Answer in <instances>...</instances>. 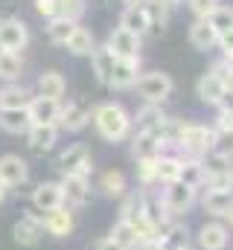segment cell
Wrapping results in <instances>:
<instances>
[{
    "label": "cell",
    "mask_w": 233,
    "mask_h": 250,
    "mask_svg": "<svg viewBox=\"0 0 233 250\" xmlns=\"http://www.w3.org/2000/svg\"><path fill=\"white\" fill-rule=\"evenodd\" d=\"M88 59H91L93 73H96V82H99V84H108V76H111V67H114L111 50H108L105 44H99V47H93V53H91Z\"/></svg>",
    "instance_id": "1f68e13d"
},
{
    "label": "cell",
    "mask_w": 233,
    "mask_h": 250,
    "mask_svg": "<svg viewBox=\"0 0 233 250\" xmlns=\"http://www.w3.org/2000/svg\"><path fill=\"white\" fill-rule=\"evenodd\" d=\"M186 6H189V12L195 15V21H204V18H210V15L222 6V0H186Z\"/></svg>",
    "instance_id": "ab89813d"
},
{
    "label": "cell",
    "mask_w": 233,
    "mask_h": 250,
    "mask_svg": "<svg viewBox=\"0 0 233 250\" xmlns=\"http://www.w3.org/2000/svg\"><path fill=\"white\" fill-rule=\"evenodd\" d=\"M21 76H23V59L15 53H0V82L12 84L21 82Z\"/></svg>",
    "instance_id": "8d00e7d4"
},
{
    "label": "cell",
    "mask_w": 233,
    "mask_h": 250,
    "mask_svg": "<svg viewBox=\"0 0 233 250\" xmlns=\"http://www.w3.org/2000/svg\"><path fill=\"white\" fill-rule=\"evenodd\" d=\"M64 93H67V79H64L58 70H47V73L38 76V82H35V96H47V99L61 102Z\"/></svg>",
    "instance_id": "603a6c76"
},
{
    "label": "cell",
    "mask_w": 233,
    "mask_h": 250,
    "mask_svg": "<svg viewBox=\"0 0 233 250\" xmlns=\"http://www.w3.org/2000/svg\"><path fill=\"white\" fill-rule=\"evenodd\" d=\"M32 90L23 87L21 82H12V84H3L0 87V108H26L32 102Z\"/></svg>",
    "instance_id": "f1b7e54d"
},
{
    "label": "cell",
    "mask_w": 233,
    "mask_h": 250,
    "mask_svg": "<svg viewBox=\"0 0 233 250\" xmlns=\"http://www.w3.org/2000/svg\"><path fill=\"white\" fill-rule=\"evenodd\" d=\"M140 79V59H114L111 67V76H108V84L111 90H131Z\"/></svg>",
    "instance_id": "7c38bea8"
},
{
    "label": "cell",
    "mask_w": 233,
    "mask_h": 250,
    "mask_svg": "<svg viewBox=\"0 0 233 250\" xmlns=\"http://www.w3.org/2000/svg\"><path fill=\"white\" fill-rule=\"evenodd\" d=\"M58 134H61L58 125H32L23 137H26V146L32 151H50V148H56Z\"/></svg>",
    "instance_id": "cb8c5ba5"
},
{
    "label": "cell",
    "mask_w": 233,
    "mask_h": 250,
    "mask_svg": "<svg viewBox=\"0 0 233 250\" xmlns=\"http://www.w3.org/2000/svg\"><path fill=\"white\" fill-rule=\"evenodd\" d=\"M76 26H79V21L67 18V15H58L53 21H47V38H50L53 44H58V47H64L67 38L76 32Z\"/></svg>",
    "instance_id": "4dcf8cb0"
},
{
    "label": "cell",
    "mask_w": 233,
    "mask_h": 250,
    "mask_svg": "<svg viewBox=\"0 0 233 250\" xmlns=\"http://www.w3.org/2000/svg\"><path fill=\"white\" fill-rule=\"evenodd\" d=\"M216 148V128L213 125H198V123H184L181 128V137H178V146H175V154L178 157H192V160H201L207 151Z\"/></svg>",
    "instance_id": "7a4b0ae2"
},
{
    "label": "cell",
    "mask_w": 233,
    "mask_h": 250,
    "mask_svg": "<svg viewBox=\"0 0 233 250\" xmlns=\"http://www.w3.org/2000/svg\"><path fill=\"white\" fill-rule=\"evenodd\" d=\"M222 82H225V90L228 93H233V62H228V59H222V62H216L213 67H210Z\"/></svg>",
    "instance_id": "60d3db41"
},
{
    "label": "cell",
    "mask_w": 233,
    "mask_h": 250,
    "mask_svg": "<svg viewBox=\"0 0 233 250\" xmlns=\"http://www.w3.org/2000/svg\"><path fill=\"white\" fill-rule=\"evenodd\" d=\"M195 96L204 102V105H219L222 102V96H225V82L213 73V70H207V73H201V79L195 82Z\"/></svg>",
    "instance_id": "44dd1931"
},
{
    "label": "cell",
    "mask_w": 233,
    "mask_h": 250,
    "mask_svg": "<svg viewBox=\"0 0 233 250\" xmlns=\"http://www.w3.org/2000/svg\"><path fill=\"white\" fill-rule=\"evenodd\" d=\"M58 166H61V175H76V178H88L93 175V157H91V148L85 143H73L67 146L61 154H58Z\"/></svg>",
    "instance_id": "8992f818"
},
{
    "label": "cell",
    "mask_w": 233,
    "mask_h": 250,
    "mask_svg": "<svg viewBox=\"0 0 233 250\" xmlns=\"http://www.w3.org/2000/svg\"><path fill=\"white\" fill-rule=\"evenodd\" d=\"M155 175H158V187H169V184H178L181 178V157L178 154H161L155 160Z\"/></svg>",
    "instance_id": "4316f807"
},
{
    "label": "cell",
    "mask_w": 233,
    "mask_h": 250,
    "mask_svg": "<svg viewBox=\"0 0 233 250\" xmlns=\"http://www.w3.org/2000/svg\"><path fill=\"white\" fill-rule=\"evenodd\" d=\"M108 236L114 239L119 248H125V250H134L137 245H140L134 224H131V221H125V218H116V224L111 227V233H108Z\"/></svg>",
    "instance_id": "d590c367"
},
{
    "label": "cell",
    "mask_w": 233,
    "mask_h": 250,
    "mask_svg": "<svg viewBox=\"0 0 233 250\" xmlns=\"http://www.w3.org/2000/svg\"><path fill=\"white\" fill-rule=\"evenodd\" d=\"M29 128H32V120H29L26 108H0V131L21 137Z\"/></svg>",
    "instance_id": "d4e9b609"
},
{
    "label": "cell",
    "mask_w": 233,
    "mask_h": 250,
    "mask_svg": "<svg viewBox=\"0 0 233 250\" xmlns=\"http://www.w3.org/2000/svg\"><path fill=\"white\" fill-rule=\"evenodd\" d=\"M158 160V157H155ZM155 160H140L137 163V178L143 189H155L158 187V175H155Z\"/></svg>",
    "instance_id": "f35d334b"
},
{
    "label": "cell",
    "mask_w": 233,
    "mask_h": 250,
    "mask_svg": "<svg viewBox=\"0 0 233 250\" xmlns=\"http://www.w3.org/2000/svg\"><path fill=\"white\" fill-rule=\"evenodd\" d=\"M91 111L93 108H88L85 102H67V105H61V117H58V128L61 131H70V134H79V131H85L88 125H91Z\"/></svg>",
    "instance_id": "2e32d148"
},
{
    "label": "cell",
    "mask_w": 233,
    "mask_h": 250,
    "mask_svg": "<svg viewBox=\"0 0 233 250\" xmlns=\"http://www.w3.org/2000/svg\"><path fill=\"white\" fill-rule=\"evenodd\" d=\"M6 198H9V189L3 187V181H0V207L6 204Z\"/></svg>",
    "instance_id": "f907efd6"
},
{
    "label": "cell",
    "mask_w": 233,
    "mask_h": 250,
    "mask_svg": "<svg viewBox=\"0 0 233 250\" xmlns=\"http://www.w3.org/2000/svg\"><path fill=\"white\" fill-rule=\"evenodd\" d=\"M29 44V26L21 18H3L0 21V53L21 56Z\"/></svg>",
    "instance_id": "52a82bcc"
},
{
    "label": "cell",
    "mask_w": 233,
    "mask_h": 250,
    "mask_svg": "<svg viewBox=\"0 0 233 250\" xmlns=\"http://www.w3.org/2000/svg\"><path fill=\"white\" fill-rule=\"evenodd\" d=\"M58 187H61V195H64V207H70V209H82L91 201V181L88 178L61 175Z\"/></svg>",
    "instance_id": "4fadbf2b"
},
{
    "label": "cell",
    "mask_w": 233,
    "mask_h": 250,
    "mask_svg": "<svg viewBox=\"0 0 233 250\" xmlns=\"http://www.w3.org/2000/svg\"><path fill=\"white\" fill-rule=\"evenodd\" d=\"M0 181H3V187L9 192L23 187L29 181V163L21 154H3L0 157Z\"/></svg>",
    "instance_id": "30bf717a"
},
{
    "label": "cell",
    "mask_w": 233,
    "mask_h": 250,
    "mask_svg": "<svg viewBox=\"0 0 233 250\" xmlns=\"http://www.w3.org/2000/svg\"><path fill=\"white\" fill-rule=\"evenodd\" d=\"M231 250H233V248H231Z\"/></svg>",
    "instance_id": "11a10c76"
},
{
    "label": "cell",
    "mask_w": 233,
    "mask_h": 250,
    "mask_svg": "<svg viewBox=\"0 0 233 250\" xmlns=\"http://www.w3.org/2000/svg\"><path fill=\"white\" fill-rule=\"evenodd\" d=\"M216 151L233 157V131H216Z\"/></svg>",
    "instance_id": "ee69618b"
},
{
    "label": "cell",
    "mask_w": 233,
    "mask_h": 250,
    "mask_svg": "<svg viewBox=\"0 0 233 250\" xmlns=\"http://www.w3.org/2000/svg\"><path fill=\"white\" fill-rule=\"evenodd\" d=\"M201 166L207 175V189H233V157L213 148L201 157Z\"/></svg>",
    "instance_id": "277c9868"
},
{
    "label": "cell",
    "mask_w": 233,
    "mask_h": 250,
    "mask_svg": "<svg viewBox=\"0 0 233 250\" xmlns=\"http://www.w3.org/2000/svg\"><path fill=\"white\" fill-rule=\"evenodd\" d=\"M119 3H122V6H125V9H128V6H140V3H143V0H119Z\"/></svg>",
    "instance_id": "f5cc1de1"
},
{
    "label": "cell",
    "mask_w": 233,
    "mask_h": 250,
    "mask_svg": "<svg viewBox=\"0 0 233 250\" xmlns=\"http://www.w3.org/2000/svg\"><path fill=\"white\" fill-rule=\"evenodd\" d=\"M216 47L222 50V56H225L228 62H233V29H228V32L219 35V44H216Z\"/></svg>",
    "instance_id": "f6af8a7d"
},
{
    "label": "cell",
    "mask_w": 233,
    "mask_h": 250,
    "mask_svg": "<svg viewBox=\"0 0 233 250\" xmlns=\"http://www.w3.org/2000/svg\"><path fill=\"white\" fill-rule=\"evenodd\" d=\"M64 47H67L70 56H91L93 47H96V41H93V32H91L88 26H76V32L67 38Z\"/></svg>",
    "instance_id": "d6a6232c"
},
{
    "label": "cell",
    "mask_w": 233,
    "mask_h": 250,
    "mask_svg": "<svg viewBox=\"0 0 233 250\" xmlns=\"http://www.w3.org/2000/svg\"><path fill=\"white\" fill-rule=\"evenodd\" d=\"M134 250H161V245H158V239H152V242H140Z\"/></svg>",
    "instance_id": "681fc988"
},
{
    "label": "cell",
    "mask_w": 233,
    "mask_h": 250,
    "mask_svg": "<svg viewBox=\"0 0 233 250\" xmlns=\"http://www.w3.org/2000/svg\"><path fill=\"white\" fill-rule=\"evenodd\" d=\"M105 47L111 50L114 59H140V35L122 29V26H114V29H111Z\"/></svg>",
    "instance_id": "8fae6325"
},
{
    "label": "cell",
    "mask_w": 233,
    "mask_h": 250,
    "mask_svg": "<svg viewBox=\"0 0 233 250\" xmlns=\"http://www.w3.org/2000/svg\"><path fill=\"white\" fill-rule=\"evenodd\" d=\"M137 93L149 102V105H163L169 96H172L175 90V82L169 73H163V70H152V73H140V79H137Z\"/></svg>",
    "instance_id": "3957f363"
},
{
    "label": "cell",
    "mask_w": 233,
    "mask_h": 250,
    "mask_svg": "<svg viewBox=\"0 0 233 250\" xmlns=\"http://www.w3.org/2000/svg\"><path fill=\"white\" fill-rule=\"evenodd\" d=\"M198 204H201V209L207 215H213L216 221H222L233 204V189H204V195L198 198Z\"/></svg>",
    "instance_id": "d6986e66"
},
{
    "label": "cell",
    "mask_w": 233,
    "mask_h": 250,
    "mask_svg": "<svg viewBox=\"0 0 233 250\" xmlns=\"http://www.w3.org/2000/svg\"><path fill=\"white\" fill-rule=\"evenodd\" d=\"M204 21H207L219 35H222V32H228V29H233V6H225V3H222V6H219L210 18H204Z\"/></svg>",
    "instance_id": "74e56055"
},
{
    "label": "cell",
    "mask_w": 233,
    "mask_h": 250,
    "mask_svg": "<svg viewBox=\"0 0 233 250\" xmlns=\"http://www.w3.org/2000/svg\"><path fill=\"white\" fill-rule=\"evenodd\" d=\"M99 192H102L105 198H122V195L128 192V181H125V175H122L119 169H108V172H102V178H99Z\"/></svg>",
    "instance_id": "836d02e7"
},
{
    "label": "cell",
    "mask_w": 233,
    "mask_h": 250,
    "mask_svg": "<svg viewBox=\"0 0 233 250\" xmlns=\"http://www.w3.org/2000/svg\"><path fill=\"white\" fill-rule=\"evenodd\" d=\"M91 120L105 143H122L131 134V114L119 102H99L91 111Z\"/></svg>",
    "instance_id": "6da1fadb"
},
{
    "label": "cell",
    "mask_w": 233,
    "mask_h": 250,
    "mask_svg": "<svg viewBox=\"0 0 233 250\" xmlns=\"http://www.w3.org/2000/svg\"><path fill=\"white\" fill-rule=\"evenodd\" d=\"M213 128H216V131H233V111H219Z\"/></svg>",
    "instance_id": "bcb514c9"
},
{
    "label": "cell",
    "mask_w": 233,
    "mask_h": 250,
    "mask_svg": "<svg viewBox=\"0 0 233 250\" xmlns=\"http://www.w3.org/2000/svg\"><path fill=\"white\" fill-rule=\"evenodd\" d=\"M225 221H228V227L233 230V204H231V209H228V215H225Z\"/></svg>",
    "instance_id": "816d5d0a"
},
{
    "label": "cell",
    "mask_w": 233,
    "mask_h": 250,
    "mask_svg": "<svg viewBox=\"0 0 233 250\" xmlns=\"http://www.w3.org/2000/svg\"><path fill=\"white\" fill-rule=\"evenodd\" d=\"M216 108H219V111H233V93L225 90V96H222V102H219Z\"/></svg>",
    "instance_id": "c3c4849f"
},
{
    "label": "cell",
    "mask_w": 233,
    "mask_h": 250,
    "mask_svg": "<svg viewBox=\"0 0 233 250\" xmlns=\"http://www.w3.org/2000/svg\"><path fill=\"white\" fill-rule=\"evenodd\" d=\"M161 154H166V148H163V143H161L158 134L134 131V137H131V157H134L137 163H140V160H155V157H161Z\"/></svg>",
    "instance_id": "ffe728a7"
},
{
    "label": "cell",
    "mask_w": 233,
    "mask_h": 250,
    "mask_svg": "<svg viewBox=\"0 0 233 250\" xmlns=\"http://www.w3.org/2000/svg\"><path fill=\"white\" fill-rule=\"evenodd\" d=\"M184 250H195V248H192V245H189V248H184Z\"/></svg>",
    "instance_id": "db71d44e"
},
{
    "label": "cell",
    "mask_w": 233,
    "mask_h": 250,
    "mask_svg": "<svg viewBox=\"0 0 233 250\" xmlns=\"http://www.w3.org/2000/svg\"><path fill=\"white\" fill-rule=\"evenodd\" d=\"M32 125H58L61 117V102L47 99V96H32V102L26 105Z\"/></svg>",
    "instance_id": "ac0fdd59"
},
{
    "label": "cell",
    "mask_w": 233,
    "mask_h": 250,
    "mask_svg": "<svg viewBox=\"0 0 233 250\" xmlns=\"http://www.w3.org/2000/svg\"><path fill=\"white\" fill-rule=\"evenodd\" d=\"M158 245H161V250H184V248H189V230H186V224H184V221H172V224H166V227L161 230V236H158Z\"/></svg>",
    "instance_id": "484cf974"
},
{
    "label": "cell",
    "mask_w": 233,
    "mask_h": 250,
    "mask_svg": "<svg viewBox=\"0 0 233 250\" xmlns=\"http://www.w3.org/2000/svg\"><path fill=\"white\" fill-rule=\"evenodd\" d=\"M161 201H163V209L169 212L172 221H181L195 204H198V192L189 187H184L181 181L178 184H169V187L161 189Z\"/></svg>",
    "instance_id": "5b68a950"
},
{
    "label": "cell",
    "mask_w": 233,
    "mask_h": 250,
    "mask_svg": "<svg viewBox=\"0 0 233 250\" xmlns=\"http://www.w3.org/2000/svg\"><path fill=\"white\" fill-rule=\"evenodd\" d=\"M119 26H122V29H128V32L143 35V32H146V26H149V18H146L143 3H140V6H128V9H122V15H119Z\"/></svg>",
    "instance_id": "e575fe53"
},
{
    "label": "cell",
    "mask_w": 233,
    "mask_h": 250,
    "mask_svg": "<svg viewBox=\"0 0 233 250\" xmlns=\"http://www.w3.org/2000/svg\"><path fill=\"white\" fill-rule=\"evenodd\" d=\"M35 12H38L41 18L53 21V18L61 15V3H58V0H35Z\"/></svg>",
    "instance_id": "b9f144b4"
},
{
    "label": "cell",
    "mask_w": 233,
    "mask_h": 250,
    "mask_svg": "<svg viewBox=\"0 0 233 250\" xmlns=\"http://www.w3.org/2000/svg\"><path fill=\"white\" fill-rule=\"evenodd\" d=\"M166 120H169V117L163 114L161 105H149V102H146V105L131 117V128H134V131H143V134H158V137H161Z\"/></svg>",
    "instance_id": "e0dca14e"
},
{
    "label": "cell",
    "mask_w": 233,
    "mask_h": 250,
    "mask_svg": "<svg viewBox=\"0 0 233 250\" xmlns=\"http://www.w3.org/2000/svg\"><path fill=\"white\" fill-rule=\"evenodd\" d=\"M184 187L195 189V192H201L204 184H207V175H204V166H201V160H192V157H181V178H178Z\"/></svg>",
    "instance_id": "f546056e"
},
{
    "label": "cell",
    "mask_w": 233,
    "mask_h": 250,
    "mask_svg": "<svg viewBox=\"0 0 233 250\" xmlns=\"http://www.w3.org/2000/svg\"><path fill=\"white\" fill-rule=\"evenodd\" d=\"M189 44H192L198 53H207V50H213V47L219 44V32H216L207 21H195V23L189 26Z\"/></svg>",
    "instance_id": "83f0119b"
},
{
    "label": "cell",
    "mask_w": 233,
    "mask_h": 250,
    "mask_svg": "<svg viewBox=\"0 0 233 250\" xmlns=\"http://www.w3.org/2000/svg\"><path fill=\"white\" fill-rule=\"evenodd\" d=\"M58 3H61V15H67L73 21H79L85 12V0H58Z\"/></svg>",
    "instance_id": "7bdbcfd3"
},
{
    "label": "cell",
    "mask_w": 233,
    "mask_h": 250,
    "mask_svg": "<svg viewBox=\"0 0 233 250\" xmlns=\"http://www.w3.org/2000/svg\"><path fill=\"white\" fill-rule=\"evenodd\" d=\"M41 224H44V233H47V236H53V239H67V236H73V230H76V212H73L70 207H58L53 212L41 215Z\"/></svg>",
    "instance_id": "5bb4252c"
},
{
    "label": "cell",
    "mask_w": 233,
    "mask_h": 250,
    "mask_svg": "<svg viewBox=\"0 0 233 250\" xmlns=\"http://www.w3.org/2000/svg\"><path fill=\"white\" fill-rule=\"evenodd\" d=\"M93 250H125V248H119L111 236H105V239H99V242L93 245Z\"/></svg>",
    "instance_id": "7dc6e473"
},
{
    "label": "cell",
    "mask_w": 233,
    "mask_h": 250,
    "mask_svg": "<svg viewBox=\"0 0 233 250\" xmlns=\"http://www.w3.org/2000/svg\"><path fill=\"white\" fill-rule=\"evenodd\" d=\"M12 239H15L21 248H35V245L44 239L41 215H38V212H26V215H21V218L12 224Z\"/></svg>",
    "instance_id": "9c48e42d"
},
{
    "label": "cell",
    "mask_w": 233,
    "mask_h": 250,
    "mask_svg": "<svg viewBox=\"0 0 233 250\" xmlns=\"http://www.w3.org/2000/svg\"><path fill=\"white\" fill-rule=\"evenodd\" d=\"M32 207H35L38 215H47V212H53L58 207H64V195H61L58 181H41L32 189Z\"/></svg>",
    "instance_id": "9a60e30c"
},
{
    "label": "cell",
    "mask_w": 233,
    "mask_h": 250,
    "mask_svg": "<svg viewBox=\"0 0 233 250\" xmlns=\"http://www.w3.org/2000/svg\"><path fill=\"white\" fill-rule=\"evenodd\" d=\"M195 250H228L231 248V227L225 221H204L195 233Z\"/></svg>",
    "instance_id": "ba28073f"
},
{
    "label": "cell",
    "mask_w": 233,
    "mask_h": 250,
    "mask_svg": "<svg viewBox=\"0 0 233 250\" xmlns=\"http://www.w3.org/2000/svg\"><path fill=\"white\" fill-rule=\"evenodd\" d=\"M143 9H146V18H149V26H146V35L152 38H161L166 32V21H169V6L163 0H143Z\"/></svg>",
    "instance_id": "7402d4cb"
}]
</instances>
